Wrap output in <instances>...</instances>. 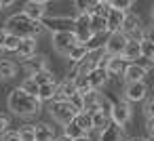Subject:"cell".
I'll return each mask as SVG.
<instances>
[{
  "mask_svg": "<svg viewBox=\"0 0 154 141\" xmlns=\"http://www.w3.org/2000/svg\"><path fill=\"white\" fill-rule=\"evenodd\" d=\"M7 105H9L11 114H15V116H19V118H34V116H38L40 110H42V103L38 101V97H32V95L23 93L19 86L9 93Z\"/></svg>",
  "mask_w": 154,
  "mask_h": 141,
  "instance_id": "6da1fadb",
  "label": "cell"
},
{
  "mask_svg": "<svg viewBox=\"0 0 154 141\" xmlns=\"http://www.w3.org/2000/svg\"><path fill=\"white\" fill-rule=\"evenodd\" d=\"M5 32L7 34H13V36H17V38H38L45 30H42V26L38 23V21H32V19H28L21 11L19 13H15V15H11L7 21H5Z\"/></svg>",
  "mask_w": 154,
  "mask_h": 141,
  "instance_id": "7a4b0ae2",
  "label": "cell"
},
{
  "mask_svg": "<svg viewBox=\"0 0 154 141\" xmlns=\"http://www.w3.org/2000/svg\"><path fill=\"white\" fill-rule=\"evenodd\" d=\"M49 114H51V118H53L57 124L68 126V124L76 118L78 112L70 105V101H51V105H49Z\"/></svg>",
  "mask_w": 154,
  "mask_h": 141,
  "instance_id": "3957f363",
  "label": "cell"
},
{
  "mask_svg": "<svg viewBox=\"0 0 154 141\" xmlns=\"http://www.w3.org/2000/svg\"><path fill=\"white\" fill-rule=\"evenodd\" d=\"M131 116H133V110L125 99H112V105H110V122L112 124L125 128L131 122Z\"/></svg>",
  "mask_w": 154,
  "mask_h": 141,
  "instance_id": "277c9868",
  "label": "cell"
},
{
  "mask_svg": "<svg viewBox=\"0 0 154 141\" xmlns=\"http://www.w3.org/2000/svg\"><path fill=\"white\" fill-rule=\"evenodd\" d=\"M51 44L55 49V53H59L61 57H68L70 51L78 44L74 32H59V34H51Z\"/></svg>",
  "mask_w": 154,
  "mask_h": 141,
  "instance_id": "5b68a950",
  "label": "cell"
},
{
  "mask_svg": "<svg viewBox=\"0 0 154 141\" xmlns=\"http://www.w3.org/2000/svg\"><path fill=\"white\" fill-rule=\"evenodd\" d=\"M40 26H42V30H49L51 34L72 32V30H74V17H57V15L49 17V15H47V17L40 21Z\"/></svg>",
  "mask_w": 154,
  "mask_h": 141,
  "instance_id": "8992f818",
  "label": "cell"
},
{
  "mask_svg": "<svg viewBox=\"0 0 154 141\" xmlns=\"http://www.w3.org/2000/svg\"><path fill=\"white\" fill-rule=\"evenodd\" d=\"M127 36L122 32H114V34H108L106 36V42H103V53L106 57H120V53L125 51L127 46Z\"/></svg>",
  "mask_w": 154,
  "mask_h": 141,
  "instance_id": "52a82bcc",
  "label": "cell"
},
{
  "mask_svg": "<svg viewBox=\"0 0 154 141\" xmlns=\"http://www.w3.org/2000/svg\"><path fill=\"white\" fill-rule=\"evenodd\" d=\"M47 7H49V2H45V0H28V2H23L21 13H23L28 19L40 23V21L47 17Z\"/></svg>",
  "mask_w": 154,
  "mask_h": 141,
  "instance_id": "ba28073f",
  "label": "cell"
},
{
  "mask_svg": "<svg viewBox=\"0 0 154 141\" xmlns=\"http://www.w3.org/2000/svg\"><path fill=\"white\" fill-rule=\"evenodd\" d=\"M148 84L146 82H135V84H125L122 88V99L131 105V103H139L148 97Z\"/></svg>",
  "mask_w": 154,
  "mask_h": 141,
  "instance_id": "9c48e42d",
  "label": "cell"
},
{
  "mask_svg": "<svg viewBox=\"0 0 154 141\" xmlns=\"http://www.w3.org/2000/svg\"><path fill=\"white\" fill-rule=\"evenodd\" d=\"M74 36L78 40V44H87L95 34L91 32V26H89V15H76L74 17Z\"/></svg>",
  "mask_w": 154,
  "mask_h": 141,
  "instance_id": "30bf717a",
  "label": "cell"
},
{
  "mask_svg": "<svg viewBox=\"0 0 154 141\" xmlns=\"http://www.w3.org/2000/svg\"><path fill=\"white\" fill-rule=\"evenodd\" d=\"M146 76H148V72L135 61V63H127L125 65V70H122V74H120V78L125 80V84H135V82H146Z\"/></svg>",
  "mask_w": 154,
  "mask_h": 141,
  "instance_id": "8fae6325",
  "label": "cell"
},
{
  "mask_svg": "<svg viewBox=\"0 0 154 141\" xmlns=\"http://www.w3.org/2000/svg\"><path fill=\"white\" fill-rule=\"evenodd\" d=\"M108 80H110V76H108V72H106L103 68H93V70L89 72V76H87L89 88H91V91H99V93H101V88L108 84Z\"/></svg>",
  "mask_w": 154,
  "mask_h": 141,
  "instance_id": "7c38bea8",
  "label": "cell"
},
{
  "mask_svg": "<svg viewBox=\"0 0 154 141\" xmlns=\"http://www.w3.org/2000/svg\"><path fill=\"white\" fill-rule=\"evenodd\" d=\"M23 68H26L28 76H32V74H40V72H47V70H49V59H47V55L36 53L34 57H30L28 61H23Z\"/></svg>",
  "mask_w": 154,
  "mask_h": 141,
  "instance_id": "4fadbf2b",
  "label": "cell"
},
{
  "mask_svg": "<svg viewBox=\"0 0 154 141\" xmlns=\"http://www.w3.org/2000/svg\"><path fill=\"white\" fill-rule=\"evenodd\" d=\"M36 53H38V42H36V38H23V40L19 42V46H17V51H15V55L21 59V63L28 61L30 57H34Z\"/></svg>",
  "mask_w": 154,
  "mask_h": 141,
  "instance_id": "5bb4252c",
  "label": "cell"
},
{
  "mask_svg": "<svg viewBox=\"0 0 154 141\" xmlns=\"http://www.w3.org/2000/svg\"><path fill=\"white\" fill-rule=\"evenodd\" d=\"M32 126H34V141H55V137H57L55 126H51L47 122H38Z\"/></svg>",
  "mask_w": 154,
  "mask_h": 141,
  "instance_id": "9a60e30c",
  "label": "cell"
},
{
  "mask_svg": "<svg viewBox=\"0 0 154 141\" xmlns=\"http://www.w3.org/2000/svg\"><path fill=\"white\" fill-rule=\"evenodd\" d=\"M76 93V84L74 80L66 78L61 82H57V91H55V99L53 101H70V97Z\"/></svg>",
  "mask_w": 154,
  "mask_h": 141,
  "instance_id": "2e32d148",
  "label": "cell"
},
{
  "mask_svg": "<svg viewBox=\"0 0 154 141\" xmlns=\"http://www.w3.org/2000/svg\"><path fill=\"white\" fill-rule=\"evenodd\" d=\"M99 103H101V93L99 91H89L82 95V112L85 114H93L99 110Z\"/></svg>",
  "mask_w": 154,
  "mask_h": 141,
  "instance_id": "e0dca14e",
  "label": "cell"
},
{
  "mask_svg": "<svg viewBox=\"0 0 154 141\" xmlns=\"http://www.w3.org/2000/svg\"><path fill=\"white\" fill-rule=\"evenodd\" d=\"M141 26H143V21H141L139 13L129 11V13H125V19H122V26H120V32L127 36L129 32H133V30H137V28H141Z\"/></svg>",
  "mask_w": 154,
  "mask_h": 141,
  "instance_id": "ac0fdd59",
  "label": "cell"
},
{
  "mask_svg": "<svg viewBox=\"0 0 154 141\" xmlns=\"http://www.w3.org/2000/svg\"><path fill=\"white\" fill-rule=\"evenodd\" d=\"M99 141H127V137H125V128H120V126H116V124H108L103 130H101V139Z\"/></svg>",
  "mask_w": 154,
  "mask_h": 141,
  "instance_id": "d6986e66",
  "label": "cell"
},
{
  "mask_svg": "<svg viewBox=\"0 0 154 141\" xmlns=\"http://www.w3.org/2000/svg\"><path fill=\"white\" fill-rule=\"evenodd\" d=\"M17 76V63L9 59H0V82H9Z\"/></svg>",
  "mask_w": 154,
  "mask_h": 141,
  "instance_id": "ffe728a7",
  "label": "cell"
},
{
  "mask_svg": "<svg viewBox=\"0 0 154 141\" xmlns=\"http://www.w3.org/2000/svg\"><path fill=\"white\" fill-rule=\"evenodd\" d=\"M125 61L120 57H106V63H103V70L108 72V76H120L122 70H125Z\"/></svg>",
  "mask_w": 154,
  "mask_h": 141,
  "instance_id": "44dd1931",
  "label": "cell"
},
{
  "mask_svg": "<svg viewBox=\"0 0 154 141\" xmlns=\"http://www.w3.org/2000/svg\"><path fill=\"white\" fill-rule=\"evenodd\" d=\"M55 91H57V80H53V82H47V84H42V86H38V101L40 103H45V101H53L55 99Z\"/></svg>",
  "mask_w": 154,
  "mask_h": 141,
  "instance_id": "7402d4cb",
  "label": "cell"
},
{
  "mask_svg": "<svg viewBox=\"0 0 154 141\" xmlns=\"http://www.w3.org/2000/svg\"><path fill=\"white\" fill-rule=\"evenodd\" d=\"M139 59H146V61L154 59V40H152V36H146L143 40H139Z\"/></svg>",
  "mask_w": 154,
  "mask_h": 141,
  "instance_id": "603a6c76",
  "label": "cell"
},
{
  "mask_svg": "<svg viewBox=\"0 0 154 141\" xmlns=\"http://www.w3.org/2000/svg\"><path fill=\"white\" fill-rule=\"evenodd\" d=\"M108 124H110V114H108V112L97 110V112H93V114H91V128L103 130Z\"/></svg>",
  "mask_w": 154,
  "mask_h": 141,
  "instance_id": "cb8c5ba5",
  "label": "cell"
},
{
  "mask_svg": "<svg viewBox=\"0 0 154 141\" xmlns=\"http://www.w3.org/2000/svg\"><path fill=\"white\" fill-rule=\"evenodd\" d=\"M19 42H21V38H17V36H13V34H7V36H5V40H2V44H0V51L15 53V51H17V46H19Z\"/></svg>",
  "mask_w": 154,
  "mask_h": 141,
  "instance_id": "d4e9b609",
  "label": "cell"
},
{
  "mask_svg": "<svg viewBox=\"0 0 154 141\" xmlns=\"http://www.w3.org/2000/svg\"><path fill=\"white\" fill-rule=\"evenodd\" d=\"M89 26L93 34H106V19L99 15H89Z\"/></svg>",
  "mask_w": 154,
  "mask_h": 141,
  "instance_id": "484cf974",
  "label": "cell"
},
{
  "mask_svg": "<svg viewBox=\"0 0 154 141\" xmlns=\"http://www.w3.org/2000/svg\"><path fill=\"white\" fill-rule=\"evenodd\" d=\"M80 130H85V135H87V130H91V116L89 114H85V112H78L76 114V118L72 120Z\"/></svg>",
  "mask_w": 154,
  "mask_h": 141,
  "instance_id": "4316f807",
  "label": "cell"
},
{
  "mask_svg": "<svg viewBox=\"0 0 154 141\" xmlns=\"http://www.w3.org/2000/svg\"><path fill=\"white\" fill-rule=\"evenodd\" d=\"M85 57H87V49H85V44H76V46L70 51V55H68V59L72 61V65H74V63H80Z\"/></svg>",
  "mask_w": 154,
  "mask_h": 141,
  "instance_id": "83f0119b",
  "label": "cell"
},
{
  "mask_svg": "<svg viewBox=\"0 0 154 141\" xmlns=\"http://www.w3.org/2000/svg\"><path fill=\"white\" fill-rule=\"evenodd\" d=\"M63 137H68L70 141H74V139H80V137H85V130H80L74 122H70L68 126H63V133H61Z\"/></svg>",
  "mask_w": 154,
  "mask_h": 141,
  "instance_id": "f1b7e54d",
  "label": "cell"
},
{
  "mask_svg": "<svg viewBox=\"0 0 154 141\" xmlns=\"http://www.w3.org/2000/svg\"><path fill=\"white\" fill-rule=\"evenodd\" d=\"M30 78L36 82V86H42V84H47V82H53V80H55V74H53L51 70H47V72H40V74H32Z\"/></svg>",
  "mask_w": 154,
  "mask_h": 141,
  "instance_id": "f546056e",
  "label": "cell"
},
{
  "mask_svg": "<svg viewBox=\"0 0 154 141\" xmlns=\"http://www.w3.org/2000/svg\"><path fill=\"white\" fill-rule=\"evenodd\" d=\"M110 9L129 13V11H133V0H110Z\"/></svg>",
  "mask_w": 154,
  "mask_h": 141,
  "instance_id": "4dcf8cb0",
  "label": "cell"
},
{
  "mask_svg": "<svg viewBox=\"0 0 154 141\" xmlns=\"http://www.w3.org/2000/svg\"><path fill=\"white\" fill-rule=\"evenodd\" d=\"M19 88H21L23 93L32 95V97H36V95H38V86H36V82H34V80H32L30 76H28V78H26V80L21 82V86H19Z\"/></svg>",
  "mask_w": 154,
  "mask_h": 141,
  "instance_id": "1f68e13d",
  "label": "cell"
},
{
  "mask_svg": "<svg viewBox=\"0 0 154 141\" xmlns=\"http://www.w3.org/2000/svg\"><path fill=\"white\" fill-rule=\"evenodd\" d=\"M17 135H19L21 141H34V126H32V124H23V126L17 130Z\"/></svg>",
  "mask_w": 154,
  "mask_h": 141,
  "instance_id": "d6a6232c",
  "label": "cell"
},
{
  "mask_svg": "<svg viewBox=\"0 0 154 141\" xmlns=\"http://www.w3.org/2000/svg\"><path fill=\"white\" fill-rule=\"evenodd\" d=\"M152 107H154V99H152V95H148L143 99V116L146 118H154L152 116Z\"/></svg>",
  "mask_w": 154,
  "mask_h": 141,
  "instance_id": "836d02e7",
  "label": "cell"
},
{
  "mask_svg": "<svg viewBox=\"0 0 154 141\" xmlns=\"http://www.w3.org/2000/svg\"><path fill=\"white\" fill-rule=\"evenodd\" d=\"M0 141H21L19 139V135H17V130H7V133H2V135H0Z\"/></svg>",
  "mask_w": 154,
  "mask_h": 141,
  "instance_id": "e575fe53",
  "label": "cell"
},
{
  "mask_svg": "<svg viewBox=\"0 0 154 141\" xmlns=\"http://www.w3.org/2000/svg\"><path fill=\"white\" fill-rule=\"evenodd\" d=\"M9 126H11V118H9L7 114H0V135L7 133V130H9Z\"/></svg>",
  "mask_w": 154,
  "mask_h": 141,
  "instance_id": "d590c367",
  "label": "cell"
},
{
  "mask_svg": "<svg viewBox=\"0 0 154 141\" xmlns=\"http://www.w3.org/2000/svg\"><path fill=\"white\" fill-rule=\"evenodd\" d=\"M146 130H148V139H152V135H154V118H146Z\"/></svg>",
  "mask_w": 154,
  "mask_h": 141,
  "instance_id": "8d00e7d4",
  "label": "cell"
},
{
  "mask_svg": "<svg viewBox=\"0 0 154 141\" xmlns=\"http://www.w3.org/2000/svg\"><path fill=\"white\" fill-rule=\"evenodd\" d=\"M55 141H70V139H68V137H63V135H57V137H55Z\"/></svg>",
  "mask_w": 154,
  "mask_h": 141,
  "instance_id": "74e56055",
  "label": "cell"
},
{
  "mask_svg": "<svg viewBox=\"0 0 154 141\" xmlns=\"http://www.w3.org/2000/svg\"><path fill=\"white\" fill-rule=\"evenodd\" d=\"M127 141H150V139H148V137H146V139H141V137H133V139H127Z\"/></svg>",
  "mask_w": 154,
  "mask_h": 141,
  "instance_id": "f35d334b",
  "label": "cell"
},
{
  "mask_svg": "<svg viewBox=\"0 0 154 141\" xmlns=\"http://www.w3.org/2000/svg\"><path fill=\"white\" fill-rule=\"evenodd\" d=\"M0 9H2V7H0Z\"/></svg>",
  "mask_w": 154,
  "mask_h": 141,
  "instance_id": "ab89813d",
  "label": "cell"
},
{
  "mask_svg": "<svg viewBox=\"0 0 154 141\" xmlns=\"http://www.w3.org/2000/svg\"><path fill=\"white\" fill-rule=\"evenodd\" d=\"M0 28H2V26H0Z\"/></svg>",
  "mask_w": 154,
  "mask_h": 141,
  "instance_id": "60d3db41",
  "label": "cell"
},
{
  "mask_svg": "<svg viewBox=\"0 0 154 141\" xmlns=\"http://www.w3.org/2000/svg\"><path fill=\"white\" fill-rule=\"evenodd\" d=\"M0 53H2V51H0Z\"/></svg>",
  "mask_w": 154,
  "mask_h": 141,
  "instance_id": "b9f144b4",
  "label": "cell"
},
{
  "mask_svg": "<svg viewBox=\"0 0 154 141\" xmlns=\"http://www.w3.org/2000/svg\"><path fill=\"white\" fill-rule=\"evenodd\" d=\"M150 141H152V139H150Z\"/></svg>",
  "mask_w": 154,
  "mask_h": 141,
  "instance_id": "7bdbcfd3",
  "label": "cell"
}]
</instances>
